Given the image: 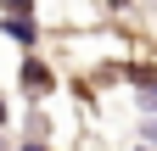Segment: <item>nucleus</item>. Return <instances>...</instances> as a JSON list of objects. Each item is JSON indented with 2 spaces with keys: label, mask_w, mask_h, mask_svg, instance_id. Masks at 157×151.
Listing matches in <instances>:
<instances>
[{
  "label": "nucleus",
  "mask_w": 157,
  "mask_h": 151,
  "mask_svg": "<svg viewBox=\"0 0 157 151\" xmlns=\"http://www.w3.org/2000/svg\"><path fill=\"white\" fill-rule=\"evenodd\" d=\"M23 151H45V145H23Z\"/></svg>",
  "instance_id": "nucleus-1"
}]
</instances>
